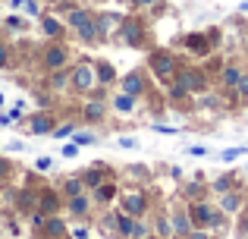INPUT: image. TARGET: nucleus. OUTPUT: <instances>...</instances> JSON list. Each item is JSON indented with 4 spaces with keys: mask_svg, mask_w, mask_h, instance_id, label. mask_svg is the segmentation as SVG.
<instances>
[{
    "mask_svg": "<svg viewBox=\"0 0 248 239\" xmlns=\"http://www.w3.org/2000/svg\"><path fill=\"white\" fill-rule=\"evenodd\" d=\"M192 217L201 223H220V214L214 208H207V205H198V208H192Z\"/></svg>",
    "mask_w": 248,
    "mask_h": 239,
    "instance_id": "1",
    "label": "nucleus"
},
{
    "mask_svg": "<svg viewBox=\"0 0 248 239\" xmlns=\"http://www.w3.org/2000/svg\"><path fill=\"white\" fill-rule=\"evenodd\" d=\"M154 69H157L164 79H170V73H173V60H170L167 54H154Z\"/></svg>",
    "mask_w": 248,
    "mask_h": 239,
    "instance_id": "2",
    "label": "nucleus"
},
{
    "mask_svg": "<svg viewBox=\"0 0 248 239\" xmlns=\"http://www.w3.org/2000/svg\"><path fill=\"white\" fill-rule=\"evenodd\" d=\"M73 79H76V85H79V88H91V85H94V76H91L88 66H79Z\"/></svg>",
    "mask_w": 248,
    "mask_h": 239,
    "instance_id": "3",
    "label": "nucleus"
},
{
    "mask_svg": "<svg viewBox=\"0 0 248 239\" xmlns=\"http://www.w3.org/2000/svg\"><path fill=\"white\" fill-rule=\"evenodd\" d=\"M179 85L186 88V92H192V88H201V76H198V73H182V76H179Z\"/></svg>",
    "mask_w": 248,
    "mask_h": 239,
    "instance_id": "4",
    "label": "nucleus"
},
{
    "mask_svg": "<svg viewBox=\"0 0 248 239\" xmlns=\"http://www.w3.org/2000/svg\"><path fill=\"white\" fill-rule=\"evenodd\" d=\"M63 60H66V54H63L60 48H50L47 50V66H63Z\"/></svg>",
    "mask_w": 248,
    "mask_h": 239,
    "instance_id": "5",
    "label": "nucleus"
},
{
    "mask_svg": "<svg viewBox=\"0 0 248 239\" xmlns=\"http://www.w3.org/2000/svg\"><path fill=\"white\" fill-rule=\"evenodd\" d=\"M126 208L132 211V214H141V211H145V198H141V195H129L126 198Z\"/></svg>",
    "mask_w": 248,
    "mask_h": 239,
    "instance_id": "6",
    "label": "nucleus"
},
{
    "mask_svg": "<svg viewBox=\"0 0 248 239\" xmlns=\"http://www.w3.org/2000/svg\"><path fill=\"white\" fill-rule=\"evenodd\" d=\"M123 88H126V95H139L141 92V79L139 76H129V79L123 82Z\"/></svg>",
    "mask_w": 248,
    "mask_h": 239,
    "instance_id": "7",
    "label": "nucleus"
},
{
    "mask_svg": "<svg viewBox=\"0 0 248 239\" xmlns=\"http://www.w3.org/2000/svg\"><path fill=\"white\" fill-rule=\"evenodd\" d=\"M223 85H239V69H226V73H223Z\"/></svg>",
    "mask_w": 248,
    "mask_h": 239,
    "instance_id": "8",
    "label": "nucleus"
},
{
    "mask_svg": "<svg viewBox=\"0 0 248 239\" xmlns=\"http://www.w3.org/2000/svg\"><path fill=\"white\" fill-rule=\"evenodd\" d=\"M116 111L129 113V111H132V98H129V95H123V98H116Z\"/></svg>",
    "mask_w": 248,
    "mask_h": 239,
    "instance_id": "9",
    "label": "nucleus"
},
{
    "mask_svg": "<svg viewBox=\"0 0 248 239\" xmlns=\"http://www.w3.org/2000/svg\"><path fill=\"white\" fill-rule=\"evenodd\" d=\"M69 22H73V25H85V22H88V13H82V10L69 13Z\"/></svg>",
    "mask_w": 248,
    "mask_h": 239,
    "instance_id": "10",
    "label": "nucleus"
},
{
    "mask_svg": "<svg viewBox=\"0 0 248 239\" xmlns=\"http://www.w3.org/2000/svg\"><path fill=\"white\" fill-rule=\"evenodd\" d=\"M31 129H35V132H47V129H50V120H44V117H38L35 123H31Z\"/></svg>",
    "mask_w": 248,
    "mask_h": 239,
    "instance_id": "11",
    "label": "nucleus"
},
{
    "mask_svg": "<svg viewBox=\"0 0 248 239\" xmlns=\"http://www.w3.org/2000/svg\"><path fill=\"white\" fill-rule=\"evenodd\" d=\"M79 32H82V38H94L97 35V29L91 22H85V25H79Z\"/></svg>",
    "mask_w": 248,
    "mask_h": 239,
    "instance_id": "12",
    "label": "nucleus"
},
{
    "mask_svg": "<svg viewBox=\"0 0 248 239\" xmlns=\"http://www.w3.org/2000/svg\"><path fill=\"white\" fill-rule=\"evenodd\" d=\"M44 32H47V35H60V25H57L54 19H44Z\"/></svg>",
    "mask_w": 248,
    "mask_h": 239,
    "instance_id": "13",
    "label": "nucleus"
},
{
    "mask_svg": "<svg viewBox=\"0 0 248 239\" xmlns=\"http://www.w3.org/2000/svg\"><path fill=\"white\" fill-rule=\"evenodd\" d=\"M116 227H120L123 233H132V221H129V217H116Z\"/></svg>",
    "mask_w": 248,
    "mask_h": 239,
    "instance_id": "14",
    "label": "nucleus"
},
{
    "mask_svg": "<svg viewBox=\"0 0 248 239\" xmlns=\"http://www.w3.org/2000/svg\"><path fill=\"white\" fill-rule=\"evenodd\" d=\"M223 208H226V211H236V208H239V198H236V195H226V198H223Z\"/></svg>",
    "mask_w": 248,
    "mask_h": 239,
    "instance_id": "15",
    "label": "nucleus"
},
{
    "mask_svg": "<svg viewBox=\"0 0 248 239\" xmlns=\"http://www.w3.org/2000/svg\"><path fill=\"white\" fill-rule=\"evenodd\" d=\"M47 233L60 236V233H63V223H60V221H47Z\"/></svg>",
    "mask_w": 248,
    "mask_h": 239,
    "instance_id": "16",
    "label": "nucleus"
},
{
    "mask_svg": "<svg viewBox=\"0 0 248 239\" xmlns=\"http://www.w3.org/2000/svg\"><path fill=\"white\" fill-rule=\"evenodd\" d=\"M126 41H139V25H126Z\"/></svg>",
    "mask_w": 248,
    "mask_h": 239,
    "instance_id": "17",
    "label": "nucleus"
},
{
    "mask_svg": "<svg viewBox=\"0 0 248 239\" xmlns=\"http://www.w3.org/2000/svg\"><path fill=\"white\" fill-rule=\"evenodd\" d=\"M85 208H88V202H85V198H73V211H76V214H82Z\"/></svg>",
    "mask_w": 248,
    "mask_h": 239,
    "instance_id": "18",
    "label": "nucleus"
},
{
    "mask_svg": "<svg viewBox=\"0 0 248 239\" xmlns=\"http://www.w3.org/2000/svg\"><path fill=\"white\" fill-rule=\"evenodd\" d=\"M101 111H104L101 104H88V117H91V120H97V117H101Z\"/></svg>",
    "mask_w": 248,
    "mask_h": 239,
    "instance_id": "19",
    "label": "nucleus"
},
{
    "mask_svg": "<svg viewBox=\"0 0 248 239\" xmlns=\"http://www.w3.org/2000/svg\"><path fill=\"white\" fill-rule=\"evenodd\" d=\"M148 233H145V227H141V223H135L132 227V239H145Z\"/></svg>",
    "mask_w": 248,
    "mask_h": 239,
    "instance_id": "20",
    "label": "nucleus"
},
{
    "mask_svg": "<svg viewBox=\"0 0 248 239\" xmlns=\"http://www.w3.org/2000/svg\"><path fill=\"white\" fill-rule=\"evenodd\" d=\"M101 79L110 82V79H113V69H110V66H101Z\"/></svg>",
    "mask_w": 248,
    "mask_h": 239,
    "instance_id": "21",
    "label": "nucleus"
},
{
    "mask_svg": "<svg viewBox=\"0 0 248 239\" xmlns=\"http://www.w3.org/2000/svg\"><path fill=\"white\" fill-rule=\"evenodd\" d=\"M69 132H73V126H60L57 129V139H63V135H69Z\"/></svg>",
    "mask_w": 248,
    "mask_h": 239,
    "instance_id": "22",
    "label": "nucleus"
},
{
    "mask_svg": "<svg viewBox=\"0 0 248 239\" xmlns=\"http://www.w3.org/2000/svg\"><path fill=\"white\" fill-rule=\"evenodd\" d=\"M239 92H242V95H248V79H239Z\"/></svg>",
    "mask_w": 248,
    "mask_h": 239,
    "instance_id": "23",
    "label": "nucleus"
},
{
    "mask_svg": "<svg viewBox=\"0 0 248 239\" xmlns=\"http://www.w3.org/2000/svg\"><path fill=\"white\" fill-rule=\"evenodd\" d=\"M73 236H76V239H88V233H85V230H76Z\"/></svg>",
    "mask_w": 248,
    "mask_h": 239,
    "instance_id": "24",
    "label": "nucleus"
},
{
    "mask_svg": "<svg viewBox=\"0 0 248 239\" xmlns=\"http://www.w3.org/2000/svg\"><path fill=\"white\" fill-rule=\"evenodd\" d=\"M242 233H248V217H245V221H242Z\"/></svg>",
    "mask_w": 248,
    "mask_h": 239,
    "instance_id": "25",
    "label": "nucleus"
},
{
    "mask_svg": "<svg viewBox=\"0 0 248 239\" xmlns=\"http://www.w3.org/2000/svg\"><path fill=\"white\" fill-rule=\"evenodd\" d=\"M3 60H6V50H3V48H0V63H3Z\"/></svg>",
    "mask_w": 248,
    "mask_h": 239,
    "instance_id": "26",
    "label": "nucleus"
},
{
    "mask_svg": "<svg viewBox=\"0 0 248 239\" xmlns=\"http://www.w3.org/2000/svg\"><path fill=\"white\" fill-rule=\"evenodd\" d=\"M135 3H154V0H135Z\"/></svg>",
    "mask_w": 248,
    "mask_h": 239,
    "instance_id": "27",
    "label": "nucleus"
},
{
    "mask_svg": "<svg viewBox=\"0 0 248 239\" xmlns=\"http://www.w3.org/2000/svg\"><path fill=\"white\" fill-rule=\"evenodd\" d=\"M192 239H207V236H201V233H195V236H192Z\"/></svg>",
    "mask_w": 248,
    "mask_h": 239,
    "instance_id": "28",
    "label": "nucleus"
}]
</instances>
